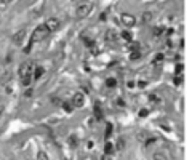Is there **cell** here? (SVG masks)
<instances>
[{
    "label": "cell",
    "instance_id": "obj_25",
    "mask_svg": "<svg viewBox=\"0 0 192 160\" xmlns=\"http://www.w3.org/2000/svg\"><path fill=\"white\" fill-rule=\"evenodd\" d=\"M163 58H165V56L162 55V53H159V55L155 56V64H162V61H163Z\"/></svg>",
    "mask_w": 192,
    "mask_h": 160
},
{
    "label": "cell",
    "instance_id": "obj_24",
    "mask_svg": "<svg viewBox=\"0 0 192 160\" xmlns=\"http://www.w3.org/2000/svg\"><path fill=\"white\" fill-rule=\"evenodd\" d=\"M120 35H122V37H123V39H125V40H131V34H130V32H128V31H123L122 34H120Z\"/></svg>",
    "mask_w": 192,
    "mask_h": 160
},
{
    "label": "cell",
    "instance_id": "obj_1",
    "mask_svg": "<svg viewBox=\"0 0 192 160\" xmlns=\"http://www.w3.org/2000/svg\"><path fill=\"white\" fill-rule=\"evenodd\" d=\"M50 32L47 31V27L42 24V26H39V27L34 31V34H32V37H31V45L32 43H37V42H40V40H43L47 35H48Z\"/></svg>",
    "mask_w": 192,
    "mask_h": 160
},
{
    "label": "cell",
    "instance_id": "obj_32",
    "mask_svg": "<svg viewBox=\"0 0 192 160\" xmlns=\"http://www.w3.org/2000/svg\"><path fill=\"white\" fill-rule=\"evenodd\" d=\"M138 87H139V88H144V87H146V82H139Z\"/></svg>",
    "mask_w": 192,
    "mask_h": 160
},
{
    "label": "cell",
    "instance_id": "obj_27",
    "mask_svg": "<svg viewBox=\"0 0 192 160\" xmlns=\"http://www.w3.org/2000/svg\"><path fill=\"white\" fill-rule=\"evenodd\" d=\"M175 71H176V74L179 75L181 72H183V64H176V69H175Z\"/></svg>",
    "mask_w": 192,
    "mask_h": 160
},
{
    "label": "cell",
    "instance_id": "obj_20",
    "mask_svg": "<svg viewBox=\"0 0 192 160\" xmlns=\"http://www.w3.org/2000/svg\"><path fill=\"white\" fill-rule=\"evenodd\" d=\"M69 143H70V146H72V147H75V146L78 144V139L75 138V136H70V138H69Z\"/></svg>",
    "mask_w": 192,
    "mask_h": 160
},
{
    "label": "cell",
    "instance_id": "obj_10",
    "mask_svg": "<svg viewBox=\"0 0 192 160\" xmlns=\"http://www.w3.org/2000/svg\"><path fill=\"white\" fill-rule=\"evenodd\" d=\"M152 18H154V15L151 11H144L143 16H141V21L143 23H149V21H152Z\"/></svg>",
    "mask_w": 192,
    "mask_h": 160
},
{
    "label": "cell",
    "instance_id": "obj_11",
    "mask_svg": "<svg viewBox=\"0 0 192 160\" xmlns=\"http://www.w3.org/2000/svg\"><path fill=\"white\" fill-rule=\"evenodd\" d=\"M106 39L109 40V42H115V40H117V34H115L114 31H107L106 32Z\"/></svg>",
    "mask_w": 192,
    "mask_h": 160
},
{
    "label": "cell",
    "instance_id": "obj_35",
    "mask_svg": "<svg viewBox=\"0 0 192 160\" xmlns=\"http://www.w3.org/2000/svg\"><path fill=\"white\" fill-rule=\"evenodd\" d=\"M0 112H2V107H0Z\"/></svg>",
    "mask_w": 192,
    "mask_h": 160
},
{
    "label": "cell",
    "instance_id": "obj_15",
    "mask_svg": "<svg viewBox=\"0 0 192 160\" xmlns=\"http://www.w3.org/2000/svg\"><path fill=\"white\" fill-rule=\"evenodd\" d=\"M123 147H125V141H123V138H119V141H117V146H115V151H123Z\"/></svg>",
    "mask_w": 192,
    "mask_h": 160
},
{
    "label": "cell",
    "instance_id": "obj_30",
    "mask_svg": "<svg viewBox=\"0 0 192 160\" xmlns=\"http://www.w3.org/2000/svg\"><path fill=\"white\" fill-rule=\"evenodd\" d=\"M31 95H32V88H27V90L24 91V96H26V98H29Z\"/></svg>",
    "mask_w": 192,
    "mask_h": 160
},
{
    "label": "cell",
    "instance_id": "obj_12",
    "mask_svg": "<svg viewBox=\"0 0 192 160\" xmlns=\"http://www.w3.org/2000/svg\"><path fill=\"white\" fill-rule=\"evenodd\" d=\"M106 87H107V88H114V87H117V80H115L114 77H109V79L106 80Z\"/></svg>",
    "mask_w": 192,
    "mask_h": 160
},
{
    "label": "cell",
    "instance_id": "obj_28",
    "mask_svg": "<svg viewBox=\"0 0 192 160\" xmlns=\"http://www.w3.org/2000/svg\"><path fill=\"white\" fill-rule=\"evenodd\" d=\"M152 34H154V35H155V37H159L160 34H162V29H160V27H155V29H154V31H152Z\"/></svg>",
    "mask_w": 192,
    "mask_h": 160
},
{
    "label": "cell",
    "instance_id": "obj_33",
    "mask_svg": "<svg viewBox=\"0 0 192 160\" xmlns=\"http://www.w3.org/2000/svg\"><path fill=\"white\" fill-rule=\"evenodd\" d=\"M175 83H176V85L181 83V79H179V77H176V79H175Z\"/></svg>",
    "mask_w": 192,
    "mask_h": 160
},
{
    "label": "cell",
    "instance_id": "obj_21",
    "mask_svg": "<svg viewBox=\"0 0 192 160\" xmlns=\"http://www.w3.org/2000/svg\"><path fill=\"white\" fill-rule=\"evenodd\" d=\"M138 58H141V51H131L130 59H138Z\"/></svg>",
    "mask_w": 192,
    "mask_h": 160
},
{
    "label": "cell",
    "instance_id": "obj_6",
    "mask_svg": "<svg viewBox=\"0 0 192 160\" xmlns=\"http://www.w3.org/2000/svg\"><path fill=\"white\" fill-rule=\"evenodd\" d=\"M136 19L133 15H128V13H123L122 15V24L123 26H127V27H131V26H135Z\"/></svg>",
    "mask_w": 192,
    "mask_h": 160
},
{
    "label": "cell",
    "instance_id": "obj_7",
    "mask_svg": "<svg viewBox=\"0 0 192 160\" xmlns=\"http://www.w3.org/2000/svg\"><path fill=\"white\" fill-rule=\"evenodd\" d=\"M26 37V29H21V31H18L15 35H13V43L15 45H21L23 43V40H24Z\"/></svg>",
    "mask_w": 192,
    "mask_h": 160
},
{
    "label": "cell",
    "instance_id": "obj_5",
    "mask_svg": "<svg viewBox=\"0 0 192 160\" xmlns=\"http://www.w3.org/2000/svg\"><path fill=\"white\" fill-rule=\"evenodd\" d=\"M47 27V31L48 32H53L56 31L58 27H59V19H56V18H50V19H47V23L43 24Z\"/></svg>",
    "mask_w": 192,
    "mask_h": 160
},
{
    "label": "cell",
    "instance_id": "obj_29",
    "mask_svg": "<svg viewBox=\"0 0 192 160\" xmlns=\"http://www.w3.org/2000/svg\"><path fill=\"white\" fill-rule=\"evenodd\" d=\"M138 139L139 141H146V133H144V131L143 133H138Z\"/></svg>",
    "mask_w": 192,
    "mask_h": 160
},
{
    "label": "cell",
    "instance_id": "obj_2",
    "mask_svg": "<svg viewBox=\"0 0 192 160\" xmlns=\"http://www.w3.org/2000/svg\"><path fill=\"white\" fill-rule=\"evenodd\" d=\"M91 8L93 7L90 3H80L75 10V15H77V18H86L91 13Z\"/></svg>",
    "mask_w": 192,
    "mask_h": 160
},
{
    "label": "cell",
    "instance_id": "obj_9",
    "mask_svg": "<svg viewBox=\"0 0 192 160\" xmlns=\"http://www.w3.org/2000/svg\"><path fill=\"white\" fill-rule=\"evenodd\" d=\"M94 119H96V120H102V111H101L99 103L94 104Z\"/></svg>",
    "mask_w": 192,
    "mask_h": 160
},
{
    "label": "cell",
    "instance_id": "obj_8",
    "mask_svg": "<svg viewBox=\"0 0 192 160\" xmlns=\"http://www.w3.org/2000/svg\"><path fill=\"white\" fill-rule=\"evenodd\" d=\"M43 72H45V69H43V67H42V66H37V67H34V72H32V74H34V79H40V77L42 75H43Z\"/></svg>",
    "mask_w": 192,
    "mask_h": 160
},
{
    "label": "cell",
    "instance_id": "obj_31",
    "mask_svg": "<svg viewBox=\"0 0 192 160\" xmlns=\"http://www.w3.org/2000/svg\"><path fill=\"white\" fill-rule=\"evenodd\" d=\"M51 103H53L54 106H58V104H61V103H59V98H51Z\"/></svg>",
    "mask_w": 192,
    "mask_h": 160
},
{
    "label": "cell",
    "instance_id": "obj_18",
    "mask_svg": "<svg viewBox=\"0 0 192 160\" xmlns=\"http://www.w3.org/2000/svg\"><path fill=\"white\" fill-rule=\"evenodd\" d=\"M37 160H48V155H47V152L40 151L39 154H37Z\"/></svg>",
    "mask_w": 192,
    "mask_h": 160
},
{
    "label": "cell",
    "instance_id": "obj_14",
    "mask_svg": "<svg viewBox=\"0 0 192 160\" xmlns=\"http://www.w3.org/2000/svg\"><path fill=\"white\" fill-rule=\"evenodd\" d=\"M31 80H32V75H26L21 79V83H23V87H29L31 85Z\"/></svg>",
    "mask_w": 192,
    "mask_h": 160
},
{
    "label": "cell",
    "instance_id": "obj_13",
    "mask_svg": "<svg viewBox=\"0 0 192 160\" xmlns=\"http://www.w3.org/2000/svg\"><path fill=\"white\" fill-rule=\"evenodd\" d=\"M61 106H62V109H64L66 112H72V109H74L72 103H67V101H64V103H61Z\"/></svg>",
    "mask_w": 192,
    "mask_h": 160
},
{
    "label": "cell",
    "instance_id": "obj_19",
    "mask_svg": "<svg viewBox=\"0 0 192 160\" xmlns=\"http://www.w3.org/2000/svg\"><path fill=\"white\" fill-rule=\"evenodd\" d=\"M154 160H167V157L163 154H160V152H155L154 154Z\"/></svg>",
    "mask_w": 192,
    "mask_h": 160
},
{
    "label": "cell",
    "instance_id": "obj_16",
    "mask_svg": "<svg viewBox=\"0 0 192 160\" xmlns=\"http://www.w3.org/2000/svg\"><path fill=\"white\" fill-rule=\"evenodd\" d=\"M110 135H112V125H110V123H107V125H106V133H104V136H106V139H109V138H110Z\"/></svg>",
    "mask_w": 192,
    "mask_h": 160
},
{
    "label": "cell",
    "instance_id": "obj_34",
    "mask_svg": "<svg viewBox=\"0 0 192 160\" xmlns=\"http://www.w3.org/2000/svg\"><path fill=\"white\" fill-rule=\"evenodd\" d=\"M85 160H94V159H93V157H90V159H85Z\"/></svg>",
    "mask_w": 192,
    "mask_h": 160
},
{
    "label": "cell",
    "instance_id": "obj_4",
    "mask_svg": "<svg viewBox=\"0 0 192 160\" xmlns=\"http://www.w3.org/2000/svg\"><path fill=\"white\" fill-rule=\"evenodd\" d=\"M83 104H85V96H83V93H75L72 98V106L74 107H82Z\"/></svg>",
    "mask_w": 192,
    "mask_h": 160
},
{
    "label": "cell",
    "instance_id": "obj_22",
    "mask_svg": "<svg viewBox=\"0 0 192 160\" xmlns=\"http://www.w3.org/2000/svg\"><path fill=\"white\" fill-rule=\"evenodd\" d=\"M112 149H114V146H112L110 143H106V147H104V152H106V154H110V152H112Z\"/></svg>",
    "mask_w": 192,
    "mask_h": 160
},
{
    "label": "cell",
    "instance_id": "obj_17",
    "mask_svg": "<svg viewBox=\"0 0 192 160\" xmlns=\"http://www.w3.org/2000/svg\"><path fill=\"white\" fill-rule=\"evenodd\" d=\"M10 79H11V74H10V72H5V74H3V79H2V82H3L5 85H8V83H10Z\"/></svg>",
    "mask_w": 192,
    "mask_h": 160
},
{
    "label": "cell",
    "instance_id": "obj_23",
    "mask_svg": "<svg viewBox=\"0 0 192 160\" xmlns=\"http://www.w3.org/2000/svg\"><path fill=\"white\" fill-rule=\"evenodd\" d=\"M149 99H151V103L152 104H157V103H159V96H157V95H151V96H149Z\"/></svg>",
    "mask_w": 192,
    "mask_h": 160
},
{
    "label": "cell",
    "instance_id": "obj_3",
    "mask_svg": "<svg viewBox=\"0 0 192 160\" xmlns=\"http://www.w3.org/2000/svg\"><path fill=\"white\" fill-rule=\"evenodd\" d=\"M34 72V64L32 63H23L19 66V77L23 79V77L26 75H32Z\"/></svg>",
    "mask_w": 192,
    "mask_h": 160
},
{
    "label": "cell",
    "instance_id": "obj_26",
    "mask_svg": "<svg viewBox=\"0 0 192 160\" xmlns=\"http://www.w3.org/2000/svg\"><path fill=\"white\" fill-rule=\"evenodd\" d=\"M149 115V111H147V109H141V111H139V117H147Z\"/></svg>",
    "mask_w": 192,
    "mask_h": 160
}]
</instances>
